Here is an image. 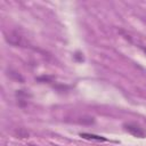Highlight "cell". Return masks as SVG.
I'll use <instances>...</instances> for the list:
<instances>
[{"label": "cell", "mask_w": 146, "mask_h": 146, "mask_svg": "<svg viewBox=\"0 0 146 146\" xmlns=\"http://www.w3.org/2000/svg\"><path fill=\"white\" fill-rule=\"evenodd\" d=\"M6 40L8 43L16 46V47H30V42L22 34H19L18 32H15V31L9 32L6 35Z\"/></svg>", "instance_id": "obj_1"}, {"label": "cell", "mask_w": 146, "mask_h": 146, "mask_svg": "<svg viewBox=\"0 0 146 146\" xmlns=\"http://www.w3.org/2000/svg\"><path fill=\"white\" fill-rule=\"evenodd\" d=\"M124 129L130 132L131 135H133L135 137H138V138H144L146 137V131L138 124L136 123H125L124 124Z\"/></svg>", "instance_id": "obj_2"}, {"label": "cell", "mask_w": 146, "mask_h": 146, "mask_svg": "<svg viewBox=\"0 0 146 146\" xmlns=\"http://www.w3.org/2000/svg\"><path fill=\"white\" fill-rule=\"evenodd\" d=\"M81 137L86 138V139H92V140H98V141H106V138L102 137V136H97V135H92V133H81Z\"/></svg>", "instance_id": "obj_3"}, {"label": "cell", "mask_w": 146, "mask_h": 146, "mask_svg": "<svg viewBox=\"0 0 146 146\" xmlns=\"http://www.w3.org/2000/svg\"><path fill=\"white\" fill-rule=\"evenodd\" d=\"M17 135H18L21 138H24V137H27V136H29V132L24 131L23 129H19V130L17 131Z\"/></svg>", "instance_id": "obj_4"}, {"label": "cell", "mask_w": 146, "mask_h": 146, "mask_svg": "<svg viewBox=\"0 0 146 146\" xmlns=\"http://www.w3.org/2000/svg\"><path fill=\"white\" fill-rule=\"evenodd\" d=\"M29 146H38V145H33V144H30Z\"/></svg>", "instance_id": "obj_5"}]
</instances>
